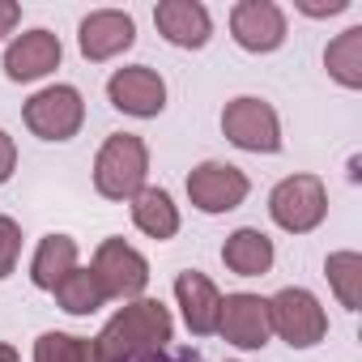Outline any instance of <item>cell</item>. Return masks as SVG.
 <instances>
[{
    "instance_id": "1",
    "label": "cell",
    "mask_w": 362,
    "mask_h": 362,
    "mask_svg": "<svg viewBox=\"0 0 362 362\" xmlns=\"http://www.w3.org/2000/svg\"><path fill=\"white\" fill-rule=\"evenodd\" d=\"M170 332H175V320H170V311L158 298H132L90 341L94 345V362H136V358L162 354Z\"/></svg>"
},
{
    "instance_id": "2",
    "label": "cell",
    "mask_w": 362,
    "mask_h": 362,
    "mask_svg": "<svg viewBox=\"0 0 362 362\" xmlns=\"http://www.w3.org/2000/svg\"><path fill=\"white\" fill-rule=\"evenodd\" d=\"M145 175H149V149L141 136L115 132L103 141V149L94 158V188L107 201H132L145 188Z\"/></svg>"
},
{
    "instance_id": "3",
    "label": "cell",
    "mask_w": 362,
    "mask_h": 362,
    "mask_svg": "<svg viewBox=\"0 0 362 362\" xmlns=\"http://www.w3.org/2000/svg\"><path fill=\"white\" fill-rule=\"evenodd\" d=\"M264 303H269V328H273L286 345L311 349V345H320V341L328 337V315H324V307H320V298H315L311 290L286 286V290H277V294L264 298Z\"/></svg>"
},
{
    "instance_id": "4",
    "label": "cell",
    "mask_w": 362,
    "mask_h": 362,
    "mask_svg": "<svg viewBox=\"0 0 362 362\" xmlns=\"http://www.w3.org/2000/svg\"><path fill=\"white\" fill-rule=\"evenodd\" d=\"M269 214H273V222H277L281 230L307 235V230H315V226L324 222V214H328V192H324V184H320L315 175H290V179H281V184L273 188Z\"/></svg>"
},
{
    "instance_id": "5",
    "label": "cell",
    "mask_w": 362,
    "mask_h": 362,
    "mask_svg": "<svg viewBox=\"0 0 362 362\" xmlns=\"http://www.w3.org/2000/svg\"><path fill=\"white\" fill-rule=\"evenodd\" d=\"M26 128L43 141H73L86 119V103L77 86H47L26 103Z\"/></svg>"
},
{
    "instance_id": "6",
    "label": "cell",
    "mask_w": 362,
    "mask_h": 362,
    "mask_svg": "<svg viewBox=\"0 0 362 362\" xmlns=\"http://www.w3.org/2000/svg\"><path fill=\"white\" fill-rule=\"evenodd\" d=\"M222 132L230 145L247 153H277L281 149V124L277 111L264 98H235L222 111Z\"/></svg>"
},
{
    "instance_id": "7",
    "label": "cell",
    "mask_w": 362,
    "mask_h": 362,
    "mask_svg": "<svg viewBox=\"0 0 362 362\" xmlns=\"http://www.w3.org/2000/svg\"><path fill=\"white\" fill-rule=\"evenodd\" d=\"M90 273L107 298H141V290L149 286V260L136 247H128L124 239H103Z\"/></svg>"
},
{
    "instance_id": "8",
    "label": "cell",
    "mask_w": 362,
    "mask_h": 362,
    "mask_svg": "<svg viewBox=\"0 0 362 362\" xmlns=\"http://www.w3.org/2000/svg\"><path fill=\"white\" fill-rule=\"evenodd\" d=\"M247 192H252L247 175L230 162H201L188 175V201L201 214H230L247 201Z\"/></svg>"
},
{
    "instance_id": "9",
    "label": "cell",
    "mask_w": 362,
    "mask_h": 362,
    "mask_svg": "<svg viewBox=\"0 0 362 362\" xmlns=\"http://www.w3.org/2000/svg\"><path fill=\"white\" fill-rule=\"evenodd\" d=\"M107 98H111V107H119L124 115L153 119V115L166 107V81H162L153 69H145V64L115 69L111 81H107Z\"/></svg>"
},
{
    "instance_id": "10",
    "label": "cell",
    "mask_w": 362,
    "mask_h": 362,
    "mask_svg": "<svg viewBox=\"0 0 362 362\" xmlns=\"http://www.w3.org/2000/svg\"><path fill=\"white\" fill-rule=\"evenodd\" d=\"M230 35L243 52H277L286 43V13L273 0H239L230 9Z\"/></svg>"
},
{
    "instance_id": "11",
    "label": "cell",
    "mask_w": 362,
    "mask_h": 362,
    "mask_svg": "<svg viewBox=\"0 0 362 362\" xmlns=\"http://www.w3.org/2000/svg\"><path fill=\"white\" fill-rule=\"evenodd\" d=\"M218 332L239 345V349H260L269 345V303L260 294H226L218 311Z\"/></svg>"
},
{
    "instance_id": "12",
    "label": "cell",
    "mask_w": 362,
    "mask_h": 362,
    "mask_svg": "<svg viewBox=\"0 0 362 362\" xmlns=\"http://www.w3.org/2000/svg\"><path fill=\"white\" fill-rule=\"evenodd\" d=\"M77 43H81L86 60H111V56H119L136 43V22L119 9H98L81 22Z\"/></svg>"
},
{
    "instance_id": "13",
    "label": "cell",
    "mask_w": 362,
    "mask_h": 362,
    "mask_svg": "<svg viewBox=\"0 0 362 362\" xmlns=\"http://www.w3.org/2000/svg\"><path fill=\"white\" fill-rule=\"evenodd\" d=\"M60 64V39L52 30H26L9 43L5 52V73L9 81H39Z\"/></svg>"
},
{
    "instance_id": "14",
    "label": "cell",
    "mask_w": 362,
    "mask_h": 362,
    "mask_svg": "<svg viewBox=\"0 0 362 362\" xmlns=\"http://www.w3.org/2000/svg\"><path fill=\"white\" fill-rule=\"evenodd\" d=\"M175 298H179V307H184V324H188L197 337H209V332H218L222 290H218V286H214L205 273H197V269L179 273V277H175Z\"/></svg>"
},
{
    "instance_id": "15",
    "label": "cell",
    "mask_w": 362,
    "mask_h": 362,
    "mask_svg": "<svg viewBox=\"0 0 362 362\" xmlns=\"http://www.w3.org/2000/svg\"><path fill=\"white\" fill-rule=\"evenodd\" d=\"M153 22H158L162 39L175 43V47H205L209 35H214L209 9L197 5V0H162L153 9Z\"/></svg>"
},
{
    "instance_id": "16",
    "label": "cell",
    "mask_w": 362,
    "mask_h": 362,
    "mask_svg": "<svg viewBox=\"0 0 362 362\" xmlns=\"http://www.w3.org/2000/svg\"><path fill=\"white\" fill-rule=\"evenodd\" d=\"M222 260H226V269L239 273V277H264V273L273 269V239H269L264 230H256V226H243V230L226 235Z\"/></svg>"
},
{
    "instance_id": "17",
    "label": "cell",
    "mask_w": 362,
    "mask_h": 362,
    "mask_svg": "<svg viewBox=\"0 0 362 362\" xmlns=\"http://www.w3.org/2000/svg\"><path fill=\"white\" fill-rule=\"evenodd\" d=\"M132 222H136L141 235H149L158 243L179 235V209H175V201L162 188H141L132 197Z\"/></svg>"
},
{
    "instance_id": "18",
    "label": "cell",
    "mask_w": 362,
    "mask_h": 362,
    "mask_svg": "<svg viewBox=\"0 0 362 362\" xmlns=\"http://www.w3.org/2000/svg\"><path fill=\"white\" fill-rule=\"evenodd\" d=\"M73 269H77V243L69 235H47L30 260V281L39 290H56Z\"/></svg>"
},
{
    "instance_id": "19",
    "label": "cell",
    "mask_w": 362,
    "mask_h": 362,
    "mask_svg": "<svg viewBox=\"0 0 362 362\" xmlns=\"http://www.w3.org/2000/svg\"><path fill=\"white\" fill-rule=\"evenodd\" d=\"M324 64H328V73H332L345 90H358V86H362V26L337 35V39L328 43V52H324Z\"/></svg>"
},
{
    "instance_id": "20",
    "label": "cell",
    "mask_w": 362,
    "mask_h": 362,
    "mask_svg": "<svg viewBox=\"0 0 362 362\" xmlns=\"http://www.w3.org/2000/svg\"><path fill=\"white\" fill-rule=\"evenodd\" d=\"M52 294H56V303H60L69 315H94V311L107 303V294H103V286L94 281V273H90V269H73V273L52 290Z\"/></svg>"
},
{
    "instance_id": "21",
    "label": "cell",
    "mask_w": 362,
    "mask_h": 362,
    "mask_svg": "<svg viewBox=\"0 0 362 362\" xmlns=\"http://www.w3.org/2000/svg\"><path fill=\"white\" fill-rule=\"evenodd\" d=\"M324 273H328L337 298H341L349 311H358V307H362V256H358V252H332L328 264H324Z\"/></svg>"
},
{
    "instance_id": "22",
    "label": "cell",
    "mask_w": 362,
    "mask_h": 362,
    "mask_svg": "<svg viewBox=\"0 0 362 362\" xmlns=\"http://www.w3.org/2000/svg\"><path fill=\"white\" fill-rule=\"evenodd\" d=\"M35 362H94V345L69 332H43L35 341Z\"/></svg>"
},
{
    "instance_id": "23",
    "label": "cell",
    "mask_w": 362,
    "mask_h": 362,
    "mask_svg": "<svg viewBox=\"0 0 362 362\" xmlns=\"http://www.w3.org/2000/svg\"><path fill=\"white\" fill-rule=\"evenodd\" d=\"M18 256H22V230L13 218H0V281L18 269Z\"/></svg>"
},
{
    "instance_id": "24",
    "label": "cell",
    "mask_w": 362,
    "mask_h": 362,
    "mask_svg": "<svg viewBox=\"0 0 362 362\" xmlns=\"http://www.w3.org/2000/svg\"><path fill=\"white\" fill-rule=\"evenodd\" d=\"M13 166H18V145H13V136L5 128H0V184H9Z\"/></svg>"
},
{
    "instance_id": "25",
    "label": "cell",
    "mask_w": 362,
    "mask_h": 362,
    "mask_svg": "<svg viewBox=\"0 0 362 362\" xmlns=\"http://www.w3.org/2000/svg\"><path fill=\"white\" fill-rule=\"evenodd\" d=\"M22 22V9L13 5V0H0V39L13 35V26Z\"/></svg>"
},
{
    "instance_id": "26",
    "label": "cell",
    "mask_w": 362,
    "mask_h": 362,
    "mask_svg": "<svg viewBox=\"0 0 362 362\" xmlns=\"http://www.w3.org/2000/svg\"><path fill=\"white\" fill-rule=\"evenodd\" d=\"M349 9V0H328V5H303V13L311 18H332V13H345Z\"/></svg>"
},
{
    "instance_id": "27",
    "label": "cell",
    "mask_w": 362,
    "mask_h": 362,
    "mask_svg": "<svg viewBox=\"0 0 362 362\" xmlns=\"http://www.w3.org/2000/svg\"><path fill=\"white\" fill-rule=\"evenodd\" d=\"M0 362H22V358H18V349H13V345H0Z\"/></svg>"
}]
</instances>
